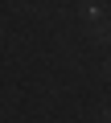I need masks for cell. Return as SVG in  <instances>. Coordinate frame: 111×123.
I'll use <instances>...</instances> for the list:
<instances>
[{
    "mask_svg": "<svg viewBox=\"0 0 111 123\" xmlns=\"http://www.w3.org/2000/svg\"><path fill=\"white\" fill-rule=\"evenodd\" d=\"M82 17H86V21H99L103 8H99V4H82Z\"/></svg>",
    "mask_w": 111,
    "mask_h": 123,
    "instance_id": "obj_1",
    "label": "cell"
}]
</instances>
